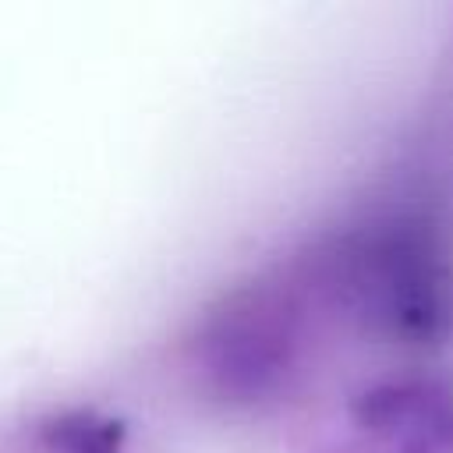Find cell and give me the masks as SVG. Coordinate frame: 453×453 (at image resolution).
Instances as JSON below:
<instances>
[{
  "mask_svg": "<svg viewBox=\"0 0 453 453\" xmlns=\"http://www.w3.org/2000/svg\"><path fill=\"white\" fill-rule=\"evenodd\" d=\"M361 414L393 453H453V389L435 379L379 386Z\"/></svg>",
  "mask_w": 453,
  "mask_h": 453,
  "instance_id": "cell-1",
  "label": "cell"
}]
</instances>
